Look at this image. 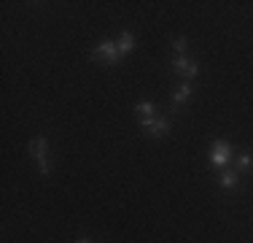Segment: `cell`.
Segmentation results:
<instances>
[{
    "instance_id": "cell-11",
    "label": "cell",
    "mask_w": 253,
    "mask_h": 243,
    "mask_svg": "<svg viewBox=\"0 0 253 243\" xmlns=\"http://www.w3.org/2000/svg\"><path fill=\"white\" fill-rule=\"evenodd\" d=\"M186 46H189V38H183V35H180V38H175V41H172V49H175V54H178V57H183Z\"/></svg>"
},
{
    "instance_id": "cell-10",
    "label": "cell",
    "mask_w": 253,
    "mask_h": 243,
    "mask_svg": "<svg viewBox=\"0 0 253 243\" xmlns=\"http://www.w3.org/2000/svg\"><path fill=\"white\" fill-rule=\"evenodd\" d=\"M218 184L224 186V189H237L240 186V173L237 170H224V173L218 176Z\"/></svg>"
},
{
    "instance_id": "cell-3",
    "label": "cell",
    "mask_w": 253,
    "mask_h": 243,
    "mask_svg": "<svg viewBox=\"0 0 253 243\" xmlns=\"http://www.w3.org/2000/svg\"><path fill=\"white\" fill-rule=\"evenodd\" d=\"M232 160H234V149H232V143H226V141H215L213 146H210V165H213V168H226Z\"/></svg>"
},
{
    "instance_id": "cell-9",
    "label": "cell",
    "mask_w": 253,
    "mask_h": 243,
    "mask_svg": "<svg viewBox=\"0 0 253 243\" xmlns=\"http://www.w3.org/2000/svg\"><path fill=\"white\" fill-rule=\"evenodd\" d=\"M234 170L237 173H245V170H251L253 168V154L251 151H240V154H234Z\"/></svg>"
},
{
    "instance_id": "cell-7",
    "label": "cell",
    "mask_w": 253,
    "mask_h": 243,
    "mask_svg": "<svg viewBox=\"0 0 253 243\" xmlns=\"http://www.w3.org/2000/svg\"><path fill=\"white\" fill-rule=\"evenodd\" d=\"M135 114H137V119H140V124H143V122H151L156 117V106L151 100H140L135 106Z\"/></svg>"
},
{
    "instance_id": "cell-2",
    "label": "cell",
    "mask_w": 253,
    "mask_h": 243,
    "mask_svg": "<svg viewBox=\"0 0 253 243\" xmlns=\"http://www.w3.org/2000/svg\"><path fill=\"white\" fill-rule=\"evenodd\" d=\"M92 60L94 62H102V65H119L122 54H119L116 41H100V44L92 49Z\"/></svg>"
},
{
    "instance_id": "cell-6",
    "label": "cell",
    "mask_w": 253,
    "mask_h": 243,
    "mask_svg": "<svg viewBox=\"0 0 253 243\" xmlns=\"http://www.w3.org/2000/svg\"><path fill=\"white\" fill-rule=\"evenodd\" d=\"M116 46H119V54H122V57H129V54L135 52V35H132L129 30H124V33L119 35Z\"/></svg>"
},
{
    "instance_id": "cell-12",
    "label": "cell",
    "mask_w": 253,
    "mask_h": 243,
    "mask_svg": "<svg viewBox=\"0 0 253 243\" xmlns=\"http://www.w3.org/2000/svg\"><path fill=\"white\" fill-rule=\"evenodd\" d=\"M78 243H92V241H86V238H84V241H78Z\"/></svg>"
},
{
    "instance_id": "cell-4",
    "label": "cell",
    "mask_w": 253,
    "mask_h": 243,
    "mask_svg": "<svg viewBox=\"0 0 253 243\" xmlns=\"http://www.w3.org/2000/svg\"><path fill=\"white\" fill-rule=\"evenodd\" d=\"M170 65H172V70L180 73V76L186 78V81H191V78H194L197 73H200V65H197L194 60H189V57H175Z\"/></svg>"
},
{
    "instance_id": "cell-1",
    "label": "cell",
    "mask_w": 253,
    "mask_h": 243,
    "mask_svg": "<svg viewBox=\"0 0 253 243\" xmlns=\"http://www.w3.org/2000/svg\"><path fill=\"white\" fill-rule=\"evenodd\" d=\"M46 151H49V141H46V135H38V138H33V141H30V157L35 160V165H38L41 176H49V173H51Z\"/></svg>"
},
{
    "instance_id": "cell-8",
    "label": "cell",
    "mask_w": 253,
    "mask_h": 243,
    "mask_svg": "<svg viewBox=\"0 0 253 243\" xmlns=\"http://www.w3.org/2000/svg\"><path fill=\"white\" fill-rule=\"evenodd\" d=\"M191 92H194V89H191V84H189V81H183V84H180V87L175 89V92H172V108L178 111V108L191 97Z\"/></svg>"
},
{
    "instance_id": "cell-5",
    "label": "cell",
    "mask_w": 253,
    "mask_h": 243,
    "mask_svg": "<svg viewBox=\"0 0 253 243\" xmlns=\"http://www.w3.org/2000/svg\"><path fill=\"white\" fill-rule=\"evenodd\" d=\"M143 130L148 132L151 138H165L167 132H170V119H165V117H154L151 122H143Z\"/></svg>"
}]
</instances>
